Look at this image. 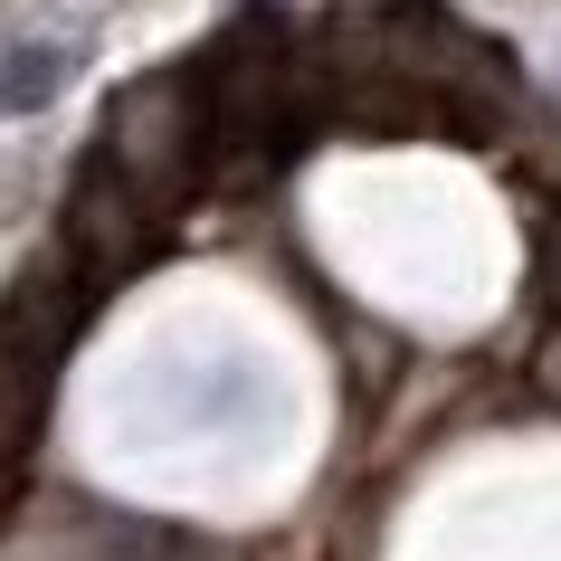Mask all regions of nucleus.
Instances as JSON below:
<instances>
[{"instance_id": "1", "label": "nucleus", "mask_w": 561, "mask_h": 561, "mask_svg": "<svg viewBox=\"0 0 561 561\" xmlns=\"http://www.w3.org/2000/svg\"><path fill=\"white\" fill-rule=\"evenodd\" d=\"M87 67V38L77 30H0V115H48L67 95V77Z\"/></svg>"}]
</instances>
